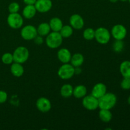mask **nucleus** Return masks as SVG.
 <instances>
[{
	"label": "nucleus",
	"instance_id": "nucleus-31",
	"mask_svg": "<svg viewBox=\"0 0 130 130\" xmlns=\"http://www.w3.org/2000/svg\"><path fill=\"white\" fill-rule=\"evenodd\" d=\"M33 40H34V43H35L37 45H41V44H43V42H44L43 36L39 35V34H38V35L34 38V39H33Z\"/></svg>",
	"mask_w": 130,
	"mask_h": 130
},
{
	"label": "nucleus",
	"instance_id": "nucleus-12",
	"mask_svg": "<svg viewBox=\"0 0 130 130\" xmlns=\"http://www.w3.org/2000/svg\"><path fill=\"white\" fill-rule=\"evenodd\" d=\"M37 11L40 13H46L52 8V2L51 0H36L34 4Z\"/></svg>",
	"mask_w": 130,
	"mask_h": 130
},
{
	"label": "nucleus",
	"instance_id": "nucleus-4",
	"mask_svg": "<svg viewBox=\"0 0 130 130\" xmlns=\"http://www.w3.org/2000/svg\"><path fill=\"white\" fill-rule=\"evenodd\" d=\"M111 34L107 28L100 27L95 30V38L101 44H106L110 41Z\"/></svg>",
	"mask_w": 130,
	"mask_h": 130
},
{
	"label": "nucleus",
	"instance_id": "nucleus-3",
	"mask_svg": "<svg viewBox=\"0 0 130 130\" xmlns=\"http://www.w3.org/2000/svg\"><path fill=\"white\" fill-rule=\"evenodd\" d=\"M13 62L19 63H24L29 59V51L26 47L19 46L15 50L13 53Z\"/></svg>",
	"mask_w": 130,
	"mask_h": 130
},
{
	"label": "nucleus",
	"instance_id": "nucleus-26",
	"mask_svg": "<svg viewBox=\"0 0 130 130\" xmlns=\"http://www.w3.org/2000/svg\"><path fill=\"white\" fill-rule=\"evenodd\" d=\"M124 47V42L123 40H116L113 43L112 48L113 50L116 53H120L123 50Z\"/></svg>",
	"mask_w": 130,
	"mask_h": 130
},
{
	"label": "nucleus",
	"instance_id": "nucleus-18",
	"mask_svg": "<svg viewBox=\"0 0 130 130\" xmlns=\"http://www.w3.org/2000/svg\"><path fill=\"white\" fill-rule=\"evenodd\" d=\"M84 61H85L84 56L81 53H77L72 55L70 62L72 66H73L74 67H81L84 63Z\"/></svg>",
	"mask_w": 130,
	"mask_h": 130
},
{
	"label": "nucleus",
	"instance_id": "nucleus-14",
	"mask_svg": "<svg viewBox=\"0 0 130 130\" xmlns=\"http://www.w3.org/2000/svg\"><path fill=\"white\" fill-rule=\"evenodd\" d=\"M71 57H72V55H71V52L67 48H61L58 51V53H57V57H58V60L62 63H69Z\"/></svg>",
	"mask_w": 130,
	"mask_h": 130
},
{
	"label": "nucleus",
	"instance_id": "nucleus-17",
	"mask_svg": "<svg viewBox=\"0 0 130 130\" xmlns=\"http://www.w3.org/2000/svg\"><path fill=\"white\" fill-rule=\"evenodd\" d=\"M49 25L52 31L59 32L63 27V22L60 18L53 17L50 21Z\"/></svg>",
	"mask_w": 130,
	"mask_h": 130
},
{
	"label": "nucleus",
	"instance_id": "nucleus-27",
	"mask_svg": "<svg viewBox=\"0 0 130 130\" xmlns=\"http://www.w3.org/2000/svg\"><path fill=\"white\" fill-rule=\"evenodd\" d=\"M1 61L6 65H10L13 62V54L10 53H5L1 57Z\"/></svg>",
	"mask_w": 130,
	"mask_h": 130
},
{
	"label": "nucleus",
	"instance_id": "nucleus-32",
	"mask_svg": "<svg viewBox=\"0 0 130 130\" xmlns=\"http://www.w3.org/2000/svg\"><path fill=\"white\" fill-rule=\"evenodd\" d=\"M24 2L27 5H34L36 0H24Z\"/></svg>",
	"mask_w": 130,
	"mask_h": 130
},
{
	"label": "nucleus",
	"instance_id": "nucleus-28",
	"mask_svg": "<svg viewBox=\"0 0 130 130\" xmlns=\"http://www.w3.org/2000/svg\"><path fill=\"white\" fill-rule=\"evenodd\" d=\"M20 10V5L16 2H13L10 3L8 6V11L10 13H18Z\"/></svg>",
	"mask_w": 130,
	"mask_h": 130
},
{
	"label": "nucleus",
	"instance_id": "nucleus-37",
	"mask_svg": "<svg viewBox=\"0 0 130 130\" xmlns=\"http://www.w3.org/2000/svg\"><path fill=\"white\" fill-rule=\"evenodd\" d=\"M128 1H129V4H130V0H128Z\"/></svg>",
	"mask_w": 130,
	"mask_h": 130
},
{
	"label": "nucleus",
	"instance_id": "nucleus-30",
	"mask_svg": "<svg viewBox=\"0 0 130 130\" xmlns=\"http://www.w3.org/2000/svg\"><path fill=\"white\" fill-rule=\"evenodd\" d=\"M8 95L6 91L0 90V104H3L7 100Z\"/></svg>",
	"mask_w": 130,
	"mask_h": 130
},
{
	"label": "nucleus",
	"instance_id": "nucleus-13",
	"mask_svg": "<svg viewBox=\"0 0 130 130\" xmlns=\"http://www.w3.org/2000/svg\"><path fill=\"white\" fill-rule=\"evenodd\" d=\"M107 93V86L105 84L102 83H96L93 88L91 90V94L96 99H100V97L105 95Z\"/></svg>",
	"mask_w": 130,
	"mask_h": 130
},
{
	"label": "nucleus",
	"instance_id": "nucleus-9",
	"mask_svg": "<svg viewBox=\"0 0 130 130\" xmlns=\"http://www.w3.org/2000/svg\"><path fill=\"white\" fill-rule=\"evenodd\" d=\"M110 34L116 40H123L127 35V29L123 25L116 24L112 27Z\"/></svg>",
	"mask_w": 130,
	"mask_h": 130
},
{
	"label": "nucleus",
	"instance_id": "nucleus-10",
	"mask_svg": "<svg viewBox=\"0 0 130 130\" xmlns=\"http://www.w3.org/2000/svg\"><path fill=\"white\" fill-rule=\"evenodd\" d=\"M70 25L76 30H80L83 29L85 25V21L81 15L78 14H73L69 19Z\"/></svg>",
	"mask_w": 130,
	"mask_h": 130
},
{
	"label": "nucleus",
	"instance_id": "nucleus-24",
	"mask_svg": "<svg viewBox=\"0 0 130 130\" xmlns=\"http://www.w3.org/2000/svg\"><path fill=\"white\" fill-rule=\"evenodd\" d=\"M59 32L63 38H68L73 34V28L71 25H63Z\"/></svg>",
	"mask_w": 130,
	"mask_h": 130
},
{
	"label": "nucleus",
	"instance_id": "nucleus-7",
	"mask_svg": "<svg viewBox=\"0 0 130 130\" xmlns=\"http://www.w3.org/2000/svg\"><path fill=\"white\" fill-rule=\"evenodd\" d=\"M20 35L24 40H33L34 38L38 35L37 28L31 25H25L21 29Z\"/></svg>",
	"mask_w": 130,
	"mask_h": 130
},
{
	"label": "nucleus",
	"instance_id": "nucleus-20",
	"mask_svg": "<svg viewBox=\"0 0 130 130\" xmlns=\"http://www.w3.org/2000/svg\"><path fill=\"white\" fill-rule=\"evenodd\" d=\"M119 71L123 77L130 78V60L123 61L120 64Z\"/></svg>",
	"mask_w": 130,
	"mask_h": 130
},
{
	"label": "nucleus",
	"instance_id": "nucleus-19",
	"mask_svg": "<svg viewBox=\"0 0 130 130\" xmlns=\"http://www.w3.org/2000/svg\"><path fill=\"white\" fill-rule=\"evenodd\" d=\"M87 94V88L84 85H77L73 88V96L77 99H81Z\"/></svg>",
	"mask_w": 130,
	"mask_h": 130
},
{
	"label": "nucleus",
	"instance_id": "nucleus-35",
	"mask_svg": "<svg viewBox=\"0 0 130 130\" xmlns=\"http://www.w3.org/2000/svg\"><path fill=\"white\" fill-rule=\"evenodd\" d=\"M128 103L129 104V105H130V96L128 97Z\"/></svg>",
	"mask_w": 130,
	"mask_h": 130
},
{
	"label": "nucleus",
	"instance_id": "nucleus-15",
	"mask_svg": "<svg viewBox=\"0 0 130 130\" xmlns=\"http://www.w3.org/2000/svg\"><path fill=\"white\" fill-rule=\"evenodd\" d=\"M10 71L13 76L15 77H21L24 73V69L22 63H17V62H13L11 63Z\"/></svg>",
	"mask_w": 130,
	"mask_h": 130
},
{
	"label": "nucleus",
	"instance_id": "nucleus-22",
	"mask_svg": "<svg viewBox=\"0 0 130 130\" xmlns=\"http://www.w3.org/2000/svg\"><path fill=\"white\" fill-rule=\"evenodd\" d=\"M51 31V28L50 25L47 22H43L40 24L37 28L38 34L41 36H46Z\"/></svg>",
	"mask_w": 130,
	"mask_h": 130
},
{
	"label": "nucleus",
	"instance_id": "nucleus-33",
	"mask_svg": "<svg viewBox=\"0 0 130 130\" xmlns=\"http://www.w3.org/2000/svg\"><path fill=\"white\" fill-rule=\"evenodd\" d=\"M75 68V74H80L81 72V69L80 68V67H74Z\"/></svg>",
	"mask_w": 130,
	"mask_h": 130
},
{
	"label": "nucleus",
	"instance_id": "nucleus-1",
	"mask_svg": "<svg viewBox=\"0 0 130 130\" xmlns=\"http://www.w3.org/2000/svg\"><path fill=\"white\" fill-rule=\"evenodd\" d=\"M117 103V96L113 93H106L99 99V108L100 109L110 110Z\"/></svg>",
	"mask_w": 130,
	"mask_h": 130
},
{
	"label": "nucleus",
	"instance_id": "nucleus-2",
	"mask_svg": "<svg viewBox=\"0 0 130 130\" xmlns=\"http://www.w3.org/2000/svg\"><path fill=\"white\" fill-rule=\"evenodd\" d=\"M46 44L52 49H55L58 48L62 44L63 41V38L59 32H52L46 36Z\"/></svg>",
	"mask_w": 130,
	"mask_h": 130
},
{
	"label": "nucleus",
	"instance_id": "nucleus-25",
	"mask_svg": "<svg viewBox=\"0 0 130 130\" xmlns=\"http://www.w3.org/2000/svg\"><path fill=\"white\" fill-rule=\"evenodd\" d=\"M83 38L86 40L91 41L95 39V30L93 28H86L83 32Z\"/></svg>",
	"mask_w": 130,
	"mask_h": 130
},
{
	"label": "nucleus",
	"instance_id": "nucleus-11",
	"mask_svg": "<svg viewBox=\"0 0 130 130\" xmlns=\"http://www.w3.org/2000/svg\"><path fill=\"white\" fill-rule=\"evenodd\" d=\"M36 107L41 112H47L51 110L52 104L49 99L45 97H41L36 101Z\"/></svg>",
	"mask_w": 130,
	"mask_h": 130
},
{
	"label": "nucleus",
	"instance_id": "nucleus-5",
	"mask_svg": "<svg viewBox=\"0 0 130 130\" xmlns=\"http://www.w3.org/2000/svg\"><path fill=\"white\" fill-rule=\"evenodd\" d=\"M75 74V68L70 63H63L58 71V76L62 79L67 80L72 78Z\"/></svg>",
	"mask_w": 130,
	"mask_h": 130
},
{
	"label": "nucleus",
	"instance_id": "nucleus-29",
	"mask_svg": "<svg viewBox=\"0 0 130 130\" xmlns=\"http://www.w3.org/2000/svg\"><path fill=\"white\" fill-rule=\"evenodd\" d=\"M121 87L124 90H128L130 89V78L123 77V79L121 82Z\"/></svg>",
	"mask_w": 130,
	"mask_h": 130
},
{
	"label": "nucleus",
	"instance_id": "nucleus-21",
	"mask_svg": "<svg viewBox=\"0 0 130 130\" xmlns=\"http://www.w3.org/2000/svg\"><path fill=\"white\" fill-rule=\"evenodd\" d=\"M99 118L104 123H109L112 120V114L110 110L107 109H100L99 113Z\"/></svg>",
	"mask_w": 130,
	"mask_h": 130
},
{
	"label": "nucleus",
	"instance_id": "nucleus-36",
	"mask_svg": "<svg viewBox=\"0 0 130 130\" xmlns=\"http://www.w3.org/2000/svg\"><path fill=\"white\" fill-rule=\"evenodd\" d=\"M120 1H123V2H125V1H128V0H120Z\"/></svg>",
	"mask_w": 130,
	"mask_h": 130
},
{
	"label": "nucleus",
	"instance_id": "nucleus-8",
	"mask_svg": "<svg viewBox=\"0 0 130 130\" xmlns=\"http://www.w3.org/2000/svg\"><path fill=\"white\" fill-rule=\"evenodd\" d=\"M83 106L88 110H95L99 108V99L92 95L84 96L82 101Z\"/></svg>",
	"mask_w": 130,
	"mask_h": 130
},
{
	"label": "nucleus",
	"instance_id": "nucleus-23",
	"mask_svg": "<svg viewBox=\"0 0 130 130\" xmlns=\"http://www.w3.org/2000/svg\"><path fill=\"white\" fill-rule=\"evenodd\" d=\"M73 88L72 85L69 84L63 85L60 88V95L63 98L71 97L73 95Z\"/></svg>",
	"mask_w": 130,
	"mask_h": 130
},
{
	"label": "nucleus",
	"instance_id": "nucleus-34",
	"mask_svg": "<svg viewBox=\"0 0 130 130\" xmlns=\"http://www.w3.org/2000/svg\"><path fill=\"white\" fill-rule=\"evenodd\" d=\"M109 1H110L111 3H116L118 2L119 0H109Z\"/></svg>",
	"mask_w": 130,
	"mask_h": 130
},
{
	"label": "nucleus",
	"instance_id": "nucleus-16",
	"mask_svg": "<svg viewBox=\"0 0 130 130\" xmlns=\"http://www.w3.org/2000/svg\"><path fill=\"white\" fill-rule=\"evenodd\" d=\"M37 10L34 5H26L23 9L22 15L25 19H31L36 15Z\"/></svg>",
	"mask_w": 130,
	"mask_h": 130
},
{
	"label": "nucleus",
	"instance_id": "nucleus-6",
	"mask_svg": "<svg viewBox=\"0 0 130 130\" xmlns=\"http://www.w3.org/2000/svg\"><path fill=\"white\" fill-rule=\"evenodd\" d=\"M7 23L9 26L12 29H20L24 24V19L22 15L18 13H10L7 17Z\"/></svg>",
	"mask_w": 130,
	"mask_h": 130
}]
</instances>
